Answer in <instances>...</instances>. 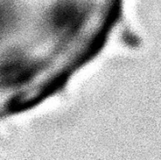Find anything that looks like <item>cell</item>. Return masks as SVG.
Instances as JSON below:
<instances>
[{
	"label": "cell",
	"mask_w": 161,
	"mask_h": 160,
	"mask_svg": "<svg viewBox=\"0 0 161 160\" xmlns=\"http://www.w3.org/2000/svg\"><path fill=\"white\" fill-rule=\"evenodd\" d=\"M33 68L25 63L13 60L6 63L0 69V79L6 85H17L32 76Z\"/></svg>",
	"instance_id": "obj_1"
},
{
	"label": "cell",
	"mask_w": 161,
	"mask_h": 160,
	"mask_svg": "<svg viewBox=\"0 0 161 160\" xmlns=\"http://www.w3.org/2000/svg\"><path fill=\"white\" fill-rule=\"evenodd\" d=\"M0 6V35L11 28L14 22V14L7 7Z\"/></svg>",
	"instance_id": "obj_2"
}]
</instances>
